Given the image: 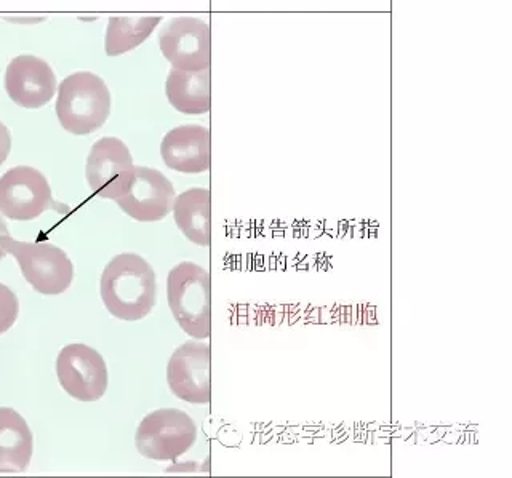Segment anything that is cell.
Wrapping results in <instances>:
<instances>
[{"mask_svg":"<svg viewBox=\"0 0 512 478\" xmlns=\"http://www.w3.org/2000/svg\"><path fill=\"white\" fill-rule=\"evenodd\" d=\"M162 16H111L106 29L104 50L108 56H119L140 47L151 36Z\"/></svg>","mask_w":512,"mask_h":478,"instance_id":"e0dca14e","label":"cell"},{"mask_svg":"<svg viewBox=\"0 0 512 478\" xmlns=\"http://www.w3.org/2000/svg\"><path fill=\"white\" fill-rule=\"evenodd\" d=\"M197 440L194 419L176 408L152 411L136 429V450L152 461H176L186 455Z\"/></svg>","mask_w":512,"mask_h":478,"instance_id":"5b68a950","label":"cell"},{"mask_svg":"<svg viewBox=\"0 0 512 478\" xmlns=\"http://www.w3.org/2000/svg\"><path fill=\"white\" fill-rule=\"evenodd\" d=\"M55 111L66 132L90 135L100 130L111 114L108 85L93 72H74L58 87Z\"/></svg>","mask_w":512,"mask_h":478,"instance_id":"7a4b0ae2","label":"cell"},{"mask_svg":"<svg viewBox=\"0 0 512 478\" xmlns=\"http://www.w3.org/2000/svg\"><path fill=\"white\" fill-rule=\"evenodd\" d=\"M173 218L176 226L189 242L199 247H210V191L204 188H192L175 197Z\"/></svg>","mask_w":512,"mask_h":478,"instance_id":"2e32d148","label":"cell"},{"mask_svg":"<svg viewBox=\"0 0 512 478\" xmlns=\"http://www.w3.org/2000/svg\"><path fill=\"white\" fill-rule=\"evenodd\" d=\"M160 156L165 165L186 175L208 172L210 168V132L202 125H181L164 136Z\"/></svg>","mask_w":512,"mask_h":478,"instance_id":"4fadbf2b","label":"cell"},{"mask_svg":"<svg viewBox=\"0 0 512 478\" xmlns=\"http://www.w3.org/2000/svg\"><path fill=\"white\" fill-rule=\"evenodd\" d=\"M100 288L109 314L125 322L143 320L157 303L156 272L135 253L114 256L104 267Z\"/></svg>","mask_w":512,"mask_h":478,"instance_id":"6da1fadb","label":"cell"},{"mask_svg":"<svg viewBox=\"0 0 512 478\" xmlns=\"http://www.w3.org/2000/svg\"><path fill=\"white\" fill-rule=\"evenodd\" d=\"M52 207V188L36 168L13 167L0 178V213L8 220H36Z\"/></svg>","mask_w":512,"mask_h":478,"instance_id":"52a82bcc","label":"cell"},{"mask_svg":"<svg viewBox=\"0 0 512 478\" xmlns=\"http://www.w3.org/2000/svg\"><path fill=\"white\" fill-rule=\"evenodd\" d=\"M165 93L176 111L188 116L207 114L212 108L210 69L181 71L173 68L168 74Z\"/></svg>","mask_w":512,"mask_h":478,"instance_id":"9a60e30c","label":"cell"},{"mask_svg":"<svg viewBox=\"0 0 512 478\" xmlns=\"http://www.w3.org/2000/svg\"><path fill=\"white\" fill-rule=\"evenodd\" d=\"M20 314V303L7 285L0 283V335L15 325L16 319Z\"/></svg>","mask_w":512,"mask_h":478,"instance_id":"ac0fdd59","label":"cell"},{"mask_svg":"<svg viewBox=\"0 0 512 478\" xmlns=\"http://www.w3.org/2000/svg\"><path fill=\"white\" fill-rule=\"evenodd\" d=\"M210 346L197 341L181 344L167 365V383L175 397L192 405H208L212 400L210 384Z\"/></svg>","mask_w":512,"mask_h":478,"instance_id":"9c48e42d","label":"cell"},{"mask_svg":"<svg viewBox=\"0 0 512 478\" xmlns=\"http://www.w3.org/2000/svg\"><path fill=\"white\" fill-rule=\"evenodd\" d=\"M133 170L135 165L127 144L114 136H106L93 144L85 176L96 196L116 202L130 186Z\"/></svg>","mask_w":512,"mask_h":478,"instance_id":"ba28073f","label":"cell"},{"mask_svg":"<svg viewBox=\"0 0 512 478\" xmlns=\"http://www.w3.org/2000/svg\"><path fill=\"white\" fill-rule=\"evenodd\" d=\"M34 440L26 419L13 408H0V474H18L28 469Z\"/></svg>","mask_w":512,"mask_h":478,"instance_id":"5bb4252c","label":"cell"},{"mask_svg":"<svg viewBox=\"0 0 512 478\" xmlns=\"http://www.w3.org/2000/svg\"><path fill=\"white\" fill-rule=\"evenodd\" d=\"M0 245L16 259L26 282L42 295H61L71 287L74 266L69 256L48 242H20L12 236L0 239Z\"/></svg>","mask_w":512,"mask_h":478,"instance_id":"277c9868","label":"cell"},{"mask_svg":"<svg viewBox=\"0 0 512 478\" xmlns=\"http://www.w3.org/2000/svg\"><path fill=\"white\" fill-rule=\"evenodd\" d=\"M56 376L66 394L79 402H96L108 389L103 355L85 344H68L56 359Z\"/></svg>","mask_w":512,"mask_h":478,"instance_id":"8992f818","label":"cell"},{"mask_svg":"<svg viewBox=\"0 0 512 478\" xmlns=\"http://www.w3.org/2000/svg\"><path fill=\"white\" fill-rule=\"evenodd\" d=\"M162 55L181 71L210 69V26L192 16L173 18L159 34Z\"/></svg>","mask_w":512,"mask_h":478,"instance_id":"30bf717a","label":"cell"},{"mask_svg":"<svg viewBox=\"0 0 512 478\" xmlns=\"http://www.w3.org/2000/svg\"><path fill=\"white\" fill-rule=\"evenodd\" d=\"M10 151H12V135L10 130L0 122V165L8 159Z\"/></svg>","mask_w":512,"mask_h":478,"instance_id":"d6986e66","label":"cell"},{"mask_svg":"<svg viewBox=\"0 0 512 478\" xmlns=\"http://www.w3.org/2000/svg\"><path fill=\"white\" fill-rule=\"evenodd\" d=\"M56 88L55 72L42 58L20 55L8 63L5 92L21 108H42L52 101Z\"/></svg>","mask_w":512,"mask_h":478,"instance_id":"7c38bea8","label":"cell"},{"mask_svg":"<svg viewBox=\"0 0 512 478\" xmlns=\"http://www.w3.org/2000/svg\"><path fill=\"white\" fill-rule=\"evenodd\" d=\"M175 188L164 173L149 167H135L124 196L116 200L125 215L140 223H156L170 215Z\"/></svg>","mask_w":512,"mask_h":478,"instance_id":"8fae6325","label":"cell"},{"mask_svg":"<svg viewBox=\"0 0 512 478\" xmlns=\"http://www.w3.org/2000/svg\"><path fill=\"white\" fill-rule=\"evenodd\" d=\"M168 307L181 330L191 338L210 336V274L199 264H176L167 277Z\"/></svg>","mask_w":512,"mask_h":478,"instance_id":"3957f363","label":"cell"},{"mask_svg":"<svg viewBox=\"0 0 512 478\" xmlns=\"http://www.w3.org/2000/svg\"><path fill=\"white\" fill-rule=\"evenodd\" d=\"M5 236H10V232H8L7 224L4 223V220L0 218V239ZM5 255H7V251L2 248V245H0V261L5 258Z\"/></svg>","mask_w":512,"mask_h":478,"instance_id":"ffe728a7","label":"cell"}]
</instances>
